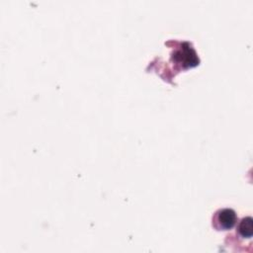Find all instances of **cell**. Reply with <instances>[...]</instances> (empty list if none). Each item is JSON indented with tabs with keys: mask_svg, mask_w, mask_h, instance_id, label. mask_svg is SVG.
Returning a JSON list of instances; mask_svg holds the SVG:
<instances>
[{
	"mask_svg": "<svg viewBox=\"0 0 253 253\" xmlns=\"http://www.w3.org/2000/svg\"><path fill=\"white\" fill-rule=\"evenodd\" d=\"M236 220V212L232 209L225 208L215 212L212 218V225L217 230H228L235 225Z\"/></svg>",
	"mask_w": 253,
	"mask_h": 253,
	"instance_id": "1",
	"label": "cell"
},
{
	"mask_svg": "<svg viewBox=\"0 0 253 253\" xmlns=\"http://www.w3.org/2000/svg\"><path fill=\"white\" fill-rule=\"evenodd\" d=\"M252 217L251 216H246L243 217L239 224H238V234L242 237V238H251L252 233H253V229H252Z\"/></svg>",
	"mask_w": 253,
	"mask_h": 253,
	"instance_id": "2",
	"label": "cell"
}]
</instances>
